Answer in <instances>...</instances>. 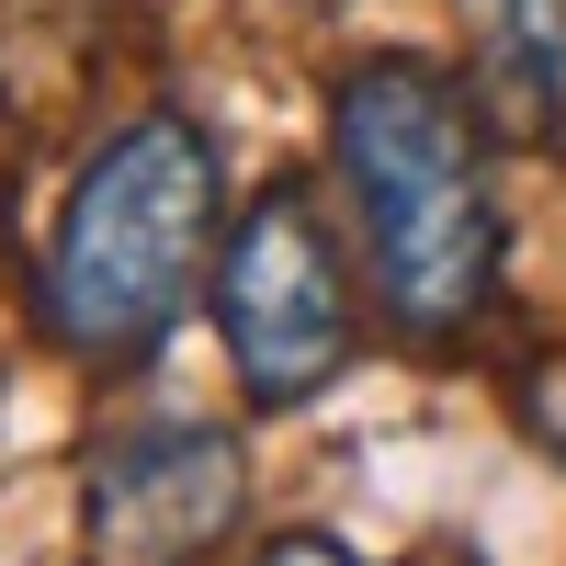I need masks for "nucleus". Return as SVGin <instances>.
Masks as SVG:
<instances>
[{
	"instance_id": "obj_3",
	"label": "nucleus",
	"mask_w": 566,
	"mask_h": 566,
	"mask_svg": "<svg viewBox=\"0 0 566 566\" xmlns=\"http://www.w3.org/2000/svg\"><path fill=\"white\" fill-rule=\"evenodd\" d=\"M216 328L250 408H306L352 374V272L306 181H261L216 250Z\"/></svg>"
},
{
	"instance_id": "obj_2",
	"label": "nucleus",
	"mask_w": 566,
	"mask_h": 566,
	"mask_svg": "<svg viewBox=\"0 0 566 566\" xmlns=\"http://www.w3.org/2000/svg\"><path fill=\"white\" fill-rule=\"evenodd\" d=\"M216 216H227L216 136L181 103H148L136 125H114L80 159L69 205H57V239L34 261V328L69 363H103V374L148 363L227 250Z\"/></svg>"
},
{
	"instance_id": "obj_4",
	"label": "nucleus",
	"mask_w": 566,
	"mask_h": 566,
	"mask_svg": "<svg viewBox=\"0 0 566 566\" xmlns=\"http://www.w3.org/2000/svg\"><path fill=\"white\" fill-rule=\"evenodd\" d=\"M250 510V453L193 408L125 419L80 453V544L91 566H205Z\"/></svg>"
},
{
	"instance_id": "obj_7",
	"label": "nucleus",
	"mask_w": 566,
	"mask_h": 566,
	"mask_svg": "<svg viewBox=\"0 0 566 566\" xmlns=\"http://www.w3.org/2000/svg\"><path fill=\"white\" fill-rule=\"evenodd\" d=\"M250 566H363V555H352V544H328V533H272Z\"/></svg>"
},
{
	"instance_id": "obj_1",
	"label": "nucleus",
	"mask_w": 566,
	"mask_h": 566,
	"mask_svg": "<svg viewBox=\"0 0 566 566\" xmlns=\"http://www.w3.org/2000/svg\"><path fill=\"white\" fill-rule=\"evenodd\" d=\"M488 114L476 91L431 57H352L328 91V159L374 261V306L408 352H464L499 306L510 272V216L488 170Z\"/></svg>"
},
{
	"instance_id": "obj_6",
	"label": "nucleus",
	"mask_w": 566,
	"mask_h": 566,
	"mask_svg": "<svg viewBox=\"0 0 566 566\" xmlns=\"http://www.w3.org/2000/svg\"><path fill=\"white\" fill-rule=\"evenodd\" d=\"M510 408H522V431L566 464V340H544L533 363H510Z\"/></svg>"
},
{
	"instance_id": "obj_5",
	"label": "nucleus",
	"mask_w": 566,
	"mask_h": 566,
	"mask_svg": "<svg viewBox=\"0 0 566 566\" xmlns=\"http://www.w3.org/2000/svg\"><path fill=\"white\" fill-rule=\"evenodd\" d=\"M464 91L522 159H566V0H453Z\"/></svg>"
}]
</instances>
